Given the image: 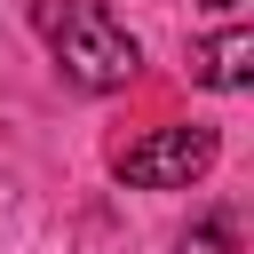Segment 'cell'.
Wrapping results in <instances>:
<instances>
[{
  "instance_id": "cell-2",
  "label": "cell",
  "mask_w": 254,
  "mask_h": 254,
  "mask_svg": "<svg viewBox=\"0 0 254 254\" xmlns=\"http://www.w3.org/2000/svg\"><path fill=\"white\" fill-rule=\"evenodd\" d=\"M206 167H214V127H151L143 143L119 151L127 190H190Z\"/></svg>"
},
{
  "instance_id": "cell-4",
  "label": "cell",
  "mask_w": 254,
  "mask_h": 254,
  "mask_svg": "<svg viewBox=\"0 0 254 254\" xmlns=\"http://www.w3.org/2000/svg\"><path fill=\"white\" fill-rule=\"evenodd\" d=\"M183 254H230V222H198L183 238Z\"/></svg>"
},
{
  "instance_id": "cell-1",
  "label": "cell",
  "mask_w": 254,
  "mask_h": 254,
  "mask_svg": "<svg viewBox=\"0 0 254 254\" xmlns=\"http://www.w3.org/2000/svg\"><path fill=\"white\" fill-rule=\"evenodd\" d=\"M40 32H48L64 79L87 87V95H111V87H127L143 71V48L111 16V0H40Z\"/></svg>"
},
{
  "instance_id": "cell-3",
  "label": "cell",
  "mask_w": 254,
  "mask_h": 254,
  "mask_svg": "<svg viewBox=\"0 0 254 254\" xmlns=\"http://www.w3.org/2000/svg\"><path fill=\"white\" fill-rule=\"evenodd\" d=\"M190 79H198V87H222V95H238V87L254 79V32H246V24H230V32L198 40V48H190Z\"/></svg>"
},
{
  "instance_id": "cell-5",
  "label": "cell",
  "mask_w": 254,
  "mask_h": 254,
  "mask_svg": "<svg viewBox=\"0 0 254 254\" xmlns=\"http://www.w3.org/2000/svg\"><path fill=\"white\" fill-rule=\"evenodd\" d=\"M206 8H214V16H238V8H246V0H206Z\"/></svg>"
}]
</instances>
